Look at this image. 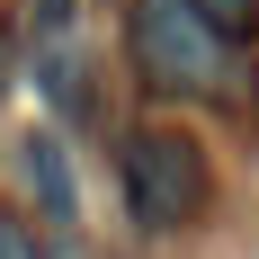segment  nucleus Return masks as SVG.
<instances>
[{
  "label": "nucleus",
  "mask_w": 259,
  "mask_h": 259,
  "mask_svg": "<svg viewBox=\"0 0 259 259\" xmlns=\"http://www.w3.org/2000/svg\"><path fill=\"white\" fill-rule=\"evenodd\" d=\"M188 9H197L214 36H233V45H250V36H259V0H188Z\"/></svg>",
  "instance_id": "obj_5"
},
{
  "label": "nucleus",
  "mask_w": 259,
  "mask_h": 259,
  "mask_svg": "<svg viewBox=\"0 0 259 259\" xmlns=\"http://www.w3.org/2000/svg\"><path fill=\"white\" fill-rule=\"evenodd\" d=\"M18 170H27V188H36V214H45L54 233H72V224H80V179H72V152H63V143L36 125V134H18Z\"/></svg>",
  "instance_id": "obj_3"
},
{
  "label": "nucleus",
  "mask_w": 259,
  "mask_h": 259,
  "mask_svg": "<svg viewBox=\"0 0 259 259\" xmlns=\"http://www.w3.org/2000/svg\"><path fill=\"white\" fill-rule=\"evenodd\" d=\"M0 259H45V250L27 241V224H9V214H0Z\"/></svg>",
  "instance_id": "obj_7"
},
{
  "label": "nucleus",
  "mask_w": 259,
  "mask_h": 259,
  "mask_svg": "<svg viewBox=\"0 0 259 259\" xmlns=\"http://www.w3.org/2000/svg\"><path fill=\"white\" fill-rule=\"evenodd\" d=\"M116 188H125V214L143 233H188L206 206V143L179 125H134L116 152Z\"/></svg>",
  "instance_id": "obj_2"
},
{
  "label": "nucleus",
  "mask_w": 259,
  "mask_h": 259,
  "mask_svg": "<svg viewBox=\"0 0 259 259\" xmlns=\"http://www.w3.org/2000/svg\"><path fill=\"white\" fill-rule=\"evenodd\" d=\"M134 72L143 90L161 99H214V90H233V36H214L188 0H134Z\"/></svg>",
  "instance_id": "obj_1"
},
{
  "label": "nucleus",
  "mask_w": 259,
  "mask_h": 259,
  "mask_svg": "<svg viewBox=\"0 0 259 259\" xmlns=\"http://www.w3.org/2000/svg\"><path fill=\"white\" fill-rule=\"evenodd\" d=\"M72 18H80L72 0H27V36H63Z\"/></svg>",
  "instance_id": "obj_6"
},
{
  "label": "nucleus",
  "mask_w": 259,
  "mask_h": 259,
  "mask_svg": "<svg viewBox=\"0 0 259 259\" xmlns=\"http://www.w3.org/2000/svg\"><path fill=\"white\" fill-rule=\"evenodd\" d=\"M36 90H45L63 116H80V107H90V72H80V45L45 36V54H36Z\"/></svg>",
  "instance_id": "obj_4"
}]
</instances>
